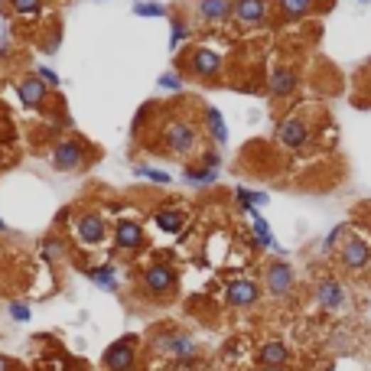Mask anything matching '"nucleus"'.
Returning <instances> with one entry per match:
<instances>
[{
	"label": "nucleus",
	"mask_w": 371,
	"mask_h": 371,
	"mask_svg": "<svg viewBox=\"0 0 371 371\" xmlns=\"http://www.w3.org/2000/svg\"><path fill=\"white\" fill-rule=\"evenodd\" d=\"M134 173L144 179H150V183H160V186H170V173H163V170H150V166H134Z\"/></svg>",
	"instance_id": "obj_28"
},
{
	"label": "nucleus",
	"mask_w": 371,
	"mask_h": 371,
	"mask_svg": "<svg viewBox=\"0 0 371 371\" xmlns=\"http://www.w3.org/2000/svg\"><path fill=\"white\" fill-rule=\"evenodd\" d=\"M218 163H222V160H218V154H212V150L202 156V166H205V170H218Z\"/></svg>",
	"instance_id": "obj_35"
},
{
	"label": "nucleus",
	"mask_w": 371,
	"mask_h": 371,
	"mask_svg": "<svg viewBox=\"0 0 371 371\" xmlns=\"http://www.w3.org/2000/svg\"><path fill=\"white\" fill-rule=\"evenodd\" d=\"M65 251H69V247H65V241H62V238H46V241H43V254H46L49 261L65 257Z\"/></svg>",
	"instance_id": "obj_26"
},
{
	"label": "nucleus",
	"mask_w": 371,
	"mask_h": 371,
	"mask_svg": "<svg viewBox=\"0 0 371 371\" xmlns=\"http://www.w3.org/2000/svg\"><path fill=\"white\" fill-rule=\"evenodd\" d=\"M36 78H39V82H43V85H55V88H59V75H55V72L53 69H49V65H39V69H36Z\"/></svg>",
	"instance_id": "obj_32"
},
{
	"label": "nucleus",
	"mask_w": 371,
	"mask_h": 371,
	"mask_svg": "<svg viewBox=\"0 0 371 371\" xmlns=\"http://www.w3.org/2000/svg\"><path fill=\"white\" fill-rule=\"evenodd\" d=\"M189 72L195 78H215L222 72V55L215 49H195L193 59H189Z\"/></svg>",
	"instance_id": "obj_13"
},
{
	"label": "nucleus",
	"mask_w": 371,
	"mask_h": 371,
	"mask_svg": "<svg viewBox=\"0 0 371 371\" xmlns=\"http://www.w3.org/2000/svg\"><path fill=\"white\" fill-rule=\"evenodd\" d=\"M82 163H85V144H82V140L65 137L53 147V166L55 170H78Z\"/></svg>",
	"instance_id": "obj_10"
},
{
	"label": "nucleus",
	"mask_w": 371,
	"mask_h": 371,
	"mask_svg": "<svg viewBox=\"0 0 371 371\" xmlns=\"http://www.w3.org/2000/svg\"><path fill=\"white\" fill-rule=\"evenodd\" d=\"M277 144L286 150H300L303 144H306V124H303L300 117H286V121H280Z\"/></svg>",
	"instance_id": "obj_15"
},
{
	"label": "nucleus",
	"mask_w": 371,
	"mask_h": 371,
	"mask_svg": "<svg viewBox=\"0 0 371 371\" xmlns=\"http://www.w3.org/2000/svg\"><path fill=\"white\" fill-rule=\"evenodd\" d=\"M140 244H144V228H140V222H117L114 225L117 251H137Z\"/></svg>",
	"instance_id": "obj_16"
},
{
	"label": "nucleus",
	"mask_w": 371,
	"mask_h": 371,
	"mask_svg": "<svg viewBox=\"0 0 371 371\" xmlns=\"http://www.w3.org/2000/svg\"><path fill=\"white\" fill-rule=\"evenodd\" d=\"M362 4H365V0H362Z\"/></svg>",
	"instance_id": "obj_39"
},
{
	"label": "nucleus",
	"mask_w": 371,
	"mask_h": 371,
	"mask_svg": "<svg viewBox=\"0 0 371 371\" xmlns=\"http://www.w3.org/2000/svg\"><path fill=\"white\" fill-rule=\"evenodd\" d=\"M72 228H75V238L82 241L85 247H95V244H101V241L108 238V222H104L101 212H82Z\"/></svg>",
	"instance_id": "obj_5"
},
{
	"label": "nucleus",
	"mask_w": 371,
	"mask_h": 371,
	"mask_svg": "<svg viewBox=\"0 0 371 371\" xmlns=\"http://www.w3.org/2000/svg\"><path fill=\"white\" fill-rule=\"evenodd\" d=\"M140 286L150 300H166V296L176 294V271L170 264H150L140 277Z\"/></svg>",
	"instance_id": "obj_3"
},
{
	"label": "nucleus",
	"mask_w": 371,
	"mask_h": 371,
	"mask_svg": "<svg viewBox=\"0 0 371 371\" xmlns=\"http://www.w3.org/2000/svg\"><path fill=\"white\" fill-rule=\"evenodd\" d=\"M154 225L160 228V232H166V235H176V232H183L186 212L176 209V205H166V209H160V212L154 215Z\"/></svg>",
	"instance_id": "obj_19"
},
{
	"label": "nucleus",
	"mask_w": 371,
	"mask_h": 371,
	"mask_svg": "<svg viewBox=\"0 0 371 371\" xmlns=\"http://www.w3.org/2000/svg\"><path fill=\"white\" fill-rule=\"evenodd\" d=\"M88 277H92L95 286L108 290V294H114V290H117V274H114V267H111V264H104V267H92V271H88Z\"/></svg>",
	"instance_id": "obj_21"
},
{
	"label": "nucleus",
	"mask_w": 371,
	"mask_h": 371,
	"mask_svg": "<svg viewBox=\"0 0 371 371\" xmlns=\"http://www.w3.org/2000/svg\"><path fill=\"white\" fill-rule=\"evenodd\" d=\"M205 124H209L215 144H228V127H225V117L218 108H205Z\"/></svg>",
	"instance_id": "obj_22"
},
{
	"label": "nucleus",
	"mask_w": 371,
	"mask_h": 371,
	"mask_svg": "<svg viewBox=\"0 0 371 371\" xmlns=\"http://www.w3.org/2000/svg\"><path fill=\"white\" fill-rule=\"evenodd\" d=\"M294 284H296V274L286 261H271L267 264V271H264V286H267L274 296H286L290 290H294Z\"/></svg>",
	"instance_id": "obj_9"
},
{
	"label": "nucleus",
	"mask_w": 371,
	"mask_h": 371,
	"mask_svg": "<svg viewBox=\"0 0 371 371\" xmlns=\"http://www.w3.org/2000/svg\"><path fill=\"white\" fill-rule=\"evenodd\" d=\"M215 170H205V166H186V183L189 186H212L215 183Z\"/></svg>",
	"instance_id": "obj_23"
},
{
	"label": "nucleus",
	"mask_w": 371,
	"mask_h": 371,
	"mask_svg": "<svg viewBox=\"0 0 371 371\" xmlns=\"http://www.w3.org/2000/svg\"><path fill=\"white\" fill-rule=\"evenodd\" d=\"M137 355H140V342L137 335H124V339L111 342L101 355V368L104 371H134L137 368Z\"/></svg>",
	"instance_id": "obj_1"
},
{
	"label": "nucleus",
	"mask_w": 371,
	"mask_h": 371,
	"mask_svg": "<svg viewBox=\"0 0 371 371\" xmlns=\"http://www.w3.org/2000/svg\"><path fill=\"white\" fill-rule=\"evenodd\" d=\"M0 371H16L14 358H7V355H0Z\"/></svg>",
	"instance_id": "obj_36"
},
{
	"label": "nucleus",
	"mask_w": 371,
	"mask_h": 371,
	"mask_svg": "<svg viewBox=\"0 0 371 371\" xmlns=\"http://www.w3.org/2000/svg\"><path fill=\"white\" fill-rule=\"evenodd\" d=\"M267 16H271V0H235L232 20L238 26H244V30H251V26H261Z\"/></svg>",
	"instance_id": "obj_8"
},
{
	"label": "nucleus",
	"mask_w": 371,
	"mask_h": 371,
	"mask_svg": "<svg viewBox=\"0 0 371 371\" xmlns=\"http://www.w3.org/2000/svg\"><path fill=\"white\" fill-rule=\"evenodd\" d=\"M339 261L345 271H362V267L371 264V244L365 238H348L339 247Z\"/></svg>",
	"instance_id": "obj_11"
},
{
	"label": "nucleus",
	"mask_w": 371,
	"mask_h": 371,
	"mask_svg": "<svg viewBox=\"0 0 371 371\" xmlns=\"http://www.w3.org/2000/svg\"><path fill=\"white\" fill-rule=\"evenodd\" d=\"M160 88H166V92H179V88H183V78H179L176 72H166V75H160Z\"/></svg>",
	"instance_id": "obj_33"
},
{
	"label": "nucleus",
	"mask_w": 371,
	"mask_h": 371,
	"mask_svg": "<svg viewBox=\"0 0 371 371\" xmlns=\"http://www.w3.org/2000/svg\"><path fill=\"white\" fill-rule=\"evenodd\" d=\"M257 300H261V286H257V280H251V277L228 280V290H225V303H228V306L247 309V306H254Z\"/></svg>",
	"instance_id": "obj_7"
},
{
	"label": "nucleus",
	"mask_w": 371,
	"mask_h": 371,
	"mask_svg": "<svg viewBox=\"0 0 371 371\" xmlns=\"http://www.w3.org/2000/svg\"><path fill=\"white\" fill-rule=\"evenodd\" d=\"M163 147L170 156H186L195 147V127L189 121H170L163 127Z\"/></svg>",
	"instance_id": "obj_4"
},
{
	"label": "nucleus",
	"mask_w": 371,
	"mask_h": 371,
	"mask_svg": "<svg viewBox=\"0 0 371 371\" xmlns=\"http://www.w3.org/2000/svg\"><path fill=\"white\" fill-rule=\"evenodd\" d=\"M16 92H20V98H23L26 108H33V111H39L43 104H46V98H49V88L43 85L36 75H26L23 82L16 85Z\"/></svg>",
	"instance_id": "obj_17"
},
{
	"label": "nucleus",
	"mask_w": 371,
	"mask_h": 371,
	"mask_svg": "<svg viewBox=\"0 0 371 371\" xmlns=\"http://www.w3.org/2000/svg\"><path fill=\"white\" fill-rule=\"evenodd\" d=\"M195 14L205 23H228L235 14V0H195Z\"/></svg>",
	"instance_id": "obj_14"
},
{
	"label": "nucleus",
	"mask_w": 371,
	"mask_h": 371,
	"mask_svg": "<svg viewBox=\"0 0 371 371\" xmlns=\"http://www.w3.org/2000/svg\"><path fill=\"white\" fill-rule=\"evenodd\" d=\"M257 365H261L264 371H277V368H286V365H290V348H286L280 339L264 342V345L257 348Z\"/></svg>",
	"instance_id": "obj_12"
},
{
	"label": "nucleus",
	"mask_w": 371,
	"mask_h": 371,
	"mask_svg": "<svg viewBox=\"0 0 371 371\" xmlns=\"http://www.w3.org/2000/svg\"><path fill=\"white\" fill-rule=\"evenodd\" d=\"M235 195L241 199V205H244L247 212L254 209V205H261V202H267V193H251V189H244V186H238V189H235Z\"/></svg>",
	"instance_id": "obj_25"
},
{
	"label": "nucleus",
	"mask_w": 371,
	"mask_h": 371,
	"mask_svg": "<svg viewBox=\"0 0 371 371\" xmlns=\"http://www.w3.org/2000/svg\"><path fill=\"white\" fill-rule=\"evenodd\" d=\"M313 7H316V0H277V10L284 20H300Z\"/></svg>",
	"instance_id": "obj_20"
},
{
	"label": "nucleus",
	"mask_w": 371,
	"mask_h": 371,
	"mask_svg": "<svg viewBox=\"0 0 371 371\" xmlns=\"http://www.w3.org/2000/svg\"><path fill=\"white\" fill-rule=\"evenodd\" d=\"M10 7L20 16H36L43 10V0H10Z\"/></svg>",
	"instance_id": "obj_27"
},
{
	"label": "nucleus",
	"mask_w": 371,
	"mask_h": 371,
	"mask_svg": "<svg viewBox=\"0 0 371 371\" xmlns=\"http://www.w3.org/2000/svg\"><path fill=\"white\" fill-rule=\"evenodd\" d=\"M342 235H345V225H335L333 232H329V238L323 241V251H333V247L342 241Z\"/></svg>",
	"instance_id": "obj_34"
},
{
	"label": "nucleus",
	"mask_w": 371,
	"mask_h": 371,
	"mask_svg": "<svg viewBox=\"0 0 371 371\" xmlns=\"http://www.w3.org/2000/svg\"><path fill=\"white\" fill-rule=\"evenodd\" d=\"M254 235H257V244L261 247H277V241H274V235H271V225L264 222L261 215H254Z\"/></svg>",
	"instance_id": "obj_24"
},
{
	"label": "nucleus",
	"mask_w": 371,
	"mask_h": 371,
	"mask_svg": "<svg viewBox=\"0 0 371 371\" xmlns=\"http://www.w3.org/2000/svg\"><path fill=\"white\" fill-rule=\"evenodd\" d=\"M316 303L326 313H345L352 300H348V290L335 277H323L316 284Z\"/></svg>",
	"instance_id": "obj_6"
},
{
	"label": "nucleus",
	"mask_w": 371,
	"mask_h": 371,
	"mask_svg": "<svg viewBox=\"0 0 371 371\" xmlns=\"http://www.w3.org/2000/svg\"><path fill=\"white\" fill-rule=\"evenodd\" d=\"M154 352L156 355H166L173 358V362H195V355H199V345H195L193 335L186 333H163L154 339Z\"/></svg>",
	"instance_id": "obj_2"
},
{
	"label": "nucleus",
	"mask_w": 371,
	"mask_h": 371,
	"mask_svg": "<svg viewBox=\"0 0 371 371\" xmlns=\"http://www.w3.org/2000/svg\"><path fill=\"white\" fill-rule=\"evenodd\" d=\"M7 313H10V319H14V323H30V316H33L26 303H10Z\"/></svg>",
	"instance_id": "obj_31"
},
{
	"label": "nucleus",
	"mask_w": 371,
	"mask_h": 371,
	"mask_svg": "<svg viewBox=\"0 0 371 371\" xmlns=\"http://www.w3.org/2000/svg\"><path fill=\"white\" fill-rule=\"evenodd\" d=\"M189 36H193V30H189L183 20H173V39H170V49H173V53H176V49L183 46V39H189Z\"/></svg>",
	"instance_id": "obj_29"
},
{
	"label": "nucleus",
	"mask_w": 371,
	"mask_h": 371,
	"mask_svg": "<svg viewBox=\"0 0 371 371\" xmlns=\"http://www.w3.org/2000/svg\"><path fill=\"white\" fill-rule=\"evenodd\" d=\"M134 371H140V368H134Z\"/></svg>",
	"instance_id": "obj_38"
},
{
	"label": "nucleus",
	"mask_w": 371,
	"mask_h": 371,
	"mask_svg": "<svg viewBox=\"0 0 371 371\" xmlns=\"http://www.w3.org/2000/svg\"><path fill=\"white\" fill-rule=\"evenodd\" d=\"M0 232H7V225H4V218H0Z\"/></svg>",
	"instance_id": "obj_37"
},
{
	"label": "nucleus",
	"mask_w": 371,
	"mask_h": 371,
	"mask_svg": "<svg viewBox=\"0 0 371 371\" xmlns=\"http://www.w3.org/2000/svg\"><path fill=\"white\" fill-rule=\"evenodd\" d=\"M134 14L137 16H166V7H163V4H147V0H140V4H134Z\"/></svg>",
	"instance_id": "obj_30"
},
{
	"label": "nucleus",
	"mask_w": 371,
	"mask_h": 371,
	"mask_svg": "<svg viewBox=\"0 0 371 371\" xmlns=\"http://www.w3.org/2000/svg\"><path fill=\"white\" fill-rule=\"evenodd\" d=\"M296 72L294 69H274V75H271V82H267V92L274 95V98H290V95L296 92Z\"/></svg>",
	"instance_id": "obj_18"
}]
</instances>
